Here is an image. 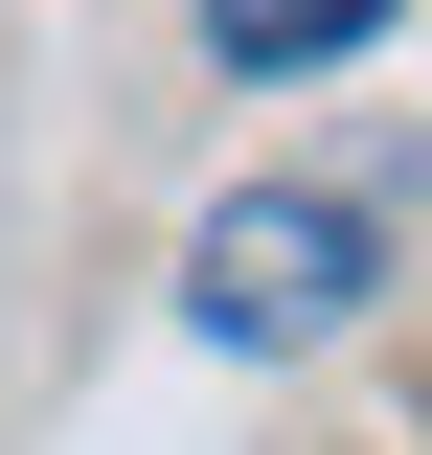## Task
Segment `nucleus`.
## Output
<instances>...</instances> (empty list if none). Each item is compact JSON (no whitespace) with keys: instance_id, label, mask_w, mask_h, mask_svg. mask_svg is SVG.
<instances>
[{"instance_id":"nucleus-2","label":"nucleus","mask_w":432,"mask_h":455,"mask_svg":"<svg viewBox=\"0 0 432 455\" xmlns=\"http://www.w3.org/2000/svg\"><path fill=\"white\" fill-rule=\"evenodd\" d=\"M341 46H387V0H205V68H341Z\"/></svg>"},{"instance_id":"nucleus-1","label":"nucleus","mask_w":432,"mask_h":455,"mask_svg":"<svg viewBox=\"0 0 432 455\" xmlns=\"http://www.w3.org/2000/svg\"><path fill=\"white\" fill-rule=\"evenodd\" d=\"M364 251L387 228L341 205V182H228V205L182 228V319H205L228 364H319V341L364 319Z\"/></svg>"}]
</instances>
